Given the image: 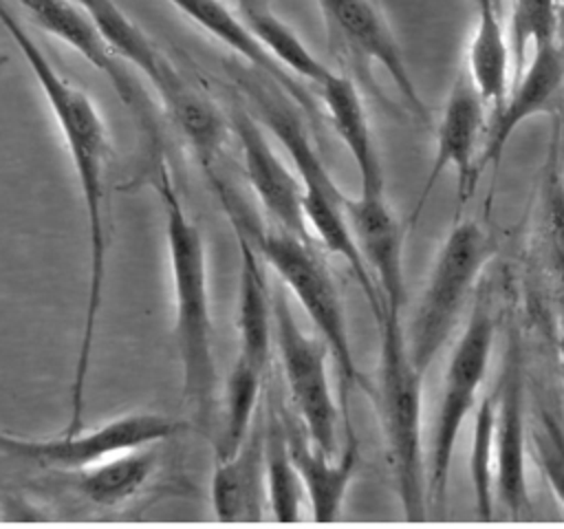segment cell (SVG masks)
I'll use <instances>...</instances> for the list:
<instances>
[{
    "mask_svg": "<svg viewBox=\"0 0 564 529\" xmlns=\"http://www.w3.org/2000/svg\"><path fill=\"white\" fill-rule=\"evenodd\" d=\"M0 24L15 42L24 62L44 93L55 123L66 141L70 163L77 176V185L84 198L86 236H88V282L82 335L70 379L68 423L62 434H75L84 428L86 388L93 366V350L97 337L99 313L104 304L106 271H108V192H106V165H108V134L104 119L95 101L77 86H73L48 60L42 46L31 37L24 24L15 18L7 2L0 0Z\"/></svg>",
    "mask_w": 564,
    "mask_h": 529,
    "instance_id": "1",
    "label": "cell"
},
{
    "mask_svg": "<svg viewBox=\"0 0 564 529\" xmlns=\"http://www.w3.org/2000/svg\"><path fill=\"white\" fill-rule=\"evenodd\" d=\"M156 192L165 220V242L174 289V339L181 359L183 399L200 430H212L218 401V370L207 284V258L200 229L187 216L165 159L156 156Z\"/></svg>",
    "mask_w": 564,
    "mask_h": 529,
    "instance_id": "2",
    "label": "cell"
},
{
    "mask_svg": "<svg viewBox=\"0 0 564 529\" xmlns=\"http://www.w3.org/2000/svg\"><path fill=\"white\" fill-rule=\"evenodd\" d=\"M214 190L229 220L234 225H240L251 236L260 256L273 267L282 284L291 289V293L295 295V300L302 304L304 313L313 322L317 335L326 342L339 377L344 421H350V414H348L350 392L359 388L368 399H372L375 386L357 366L350 335H348L344 302L324 258L319 256V251L313 247V240L308 238L295 236L280 227L256 229V225L242 216V209L234 198V192L223 181L216 183Z\"/></svg>",
    "mask_w": 564,
    "mask_h": 529,
    "instance_id": "3",
    "label": "cell"
},
{
    "mask_svg": "<svg viewBox=\"0 0 564 529\" xmlns=\"http://www.w3.org/2000/svg\"><path fill=\"white\" fill-rule=\"evenodd\" d=\"M379 328V366L372 403L377 406L386 458L394 492L408 520H423L427 509V478L421 445L423 373L414 366L399 311L383 309Z\"/></svg>",
    "mask_w": 564,
    "mask_h": 529,
    "instance_id": "4",
    "label": "cell"
},
{
    "mask_svg": "<svg viewBox=\"0 0 564 529\" xmlns=\"http://www.w3.org/2000/svg\"><path fill=\"white\" fill-rule=\"evenodd\" d=\"M95 22L115 53L143 73L161 97L172 123L187 139L205 174L216 172L227 123L216 104L192 86L115 0H73Z\"/></svg>",
    "mask_w": 564,
    "mask_h": 529,
    "instance_id": "5",
    "label": "cell"
},
{
    "mask_svg": "<svg viewBox=\"0 0 564 529\" xmlns=\"http://www.w3.org/2000/svg\"><path fill=\"white\" fill-rule=\"evenodd\" d=\"M496 251V238L478 220H456L447 231L405 331L408 350L419 373H427L454 333L471 289Z\"/></svg>",
    "mask_w": 564,
    "mask_h": 529,
    "instance_id": "6",
    "label": "cell"
},
{
    "mask_svg": "<svg viewBox=\"0 0 564 529\" xmlns=\"http://www.w3.org/2000/svg\"><path fill=\"white\" fill-rule=\"evenodd\" d=\"M496 337V320L487 304L471 309L465 328L447 359L441 399L434 414L430 461H427V500L436 511H445L452 456L456 439L476 408L485 381Z\"/></svg>",
    "mask_w": 564,
    "mask_h": 529,
    "instance_id": "7",
    "label": "cell"
},
{
    "mask_svg": "<svg viewBox=\"0 0 564 529\" xmlns=\"http://www.w3.org/2000/svg\"><path fill=\"white\" fill-rule=\"evenodd\" d=\"M273 335L297 419L311 441L328 456H335L339 412L326 370L330 350L319 335H308L297 324L284 284L273 291Z\"/></svg>",
    "mask_w": 564,
    "mask_h": 529,
    "instance_id": "8",
    "label": "cell"
},
{
    "mask_svg": "<svg viewBox=\"0 0 564 529\" xmlns=\"http://www.w3.org/2000/svg\"><path fill=\"white\" fill-rule=\"evenodd\" d=\"M181 430V421L152 410L119 414L95 430H79L57 439H24L0 430V454L48 467L57 472H77L101 463L115 454L150 447L172 439Z\"/></svg>",
    "mask_w": 564,
    "mask_h": 529,
    "instance_id": "9",
    "label": "cell"
},
{
    "mask_svg": "<svg viewBox=\"0 0 564 529\" xmlns=\"http://www.w3.org/2000/svg\"><path fill=\"white\" fill-rule=\"evenodd\" d=\"M330 42L359 64H379L399 90L408 112L423 126L432 128V110L421 97L405 55L388 20L372 0H315Z\"/></svg>",
    "mask_w": 564,
    "mask_h": 529,
    "instance_id": "10",
    "label": "cell"
},
{
    "mask_svg": "<svg viewBox=\"0 0 564 529\" xmlns=\"http://www.w3.org/2000/svg\"><path fill=\"white\" fill-rule=\"evenodd\" d=\"M494 489L511 516L527 514V381L522 344L516 331L507 335L502 373L496 388Z\"/></svg>",
    "mask_w": 564,
    "mask_h": 529,
    "instance_id": "11",
    "label": "cell"
},
{
    "mask_svg": "<svg viewBox=\"0 0 564 529\" xmlns=\"http://www.w3.org/2000/svg\"><path fill=\"white\" fill-rule=\"evenodd\" d=\"M485 99L480 97L478 88L474 86L471 77L463 68L449 88L445 99L441 121L436 126V143L432 168L427 172V181L419 194V203L414 207L412 220H416L423 203L427 201L430 192L434 190L438 176L445 170H454L458 176V196L465 203L478 183V156L485 139Z\"/></svg>",
    "mask_w": 564,
    "mask_h": 529,
    "instance_id": "12",
    "label": "cell"
},
{
    "mask_svg": "<svg viewBox=\"0 0 564 529\" xmlns=\"http://www.w3.org/2000/svg\"><path fill=\"white\" fill-rule=\"evenodd\" d=\"M229 126L238 137L245 172L262 209L271 216L275 227L311 240L304 216V185L297 172H291L275 154L260 121L245 106L236 104L231 108Z\"/></svg>",
    "mask_w": 564,
    "mask_h": 529,
    "instance_id": "13",
    "label": "cell"
},
{
    "mask_svg": "<svg viewBox=\"0 0 564 529\" xmlns=\"http://www.w3.org/2000/svg\"><path fill=\"white\" fill-rule=\"evenodd\" d=\"M564 86V51L560 42H549L531 53V60L516 75L507 97L494 108L485 128V139L478 156V174L489 165H498L513 132L538 115L553 110Z\"/></svg>",
    "mask_w": 564,
    "mask_h": 529,
    "instance_id": "14",
    "label": "cell"
},
{
    "mask_svg": "<svg viewBox=\"0 0 564 529\" xmlns=\"http://www.w3.org/2000/svg\"><path fill=\"white\" fill-rule=\"evenodd\" d=\"M346 218L352 229L359 253L377 284L381 298V311L403 313L405 293V227L394 214L386 194L346 196Z\"/></svg>",
    "mask_w": 564,
    "mask_h": 529,
    "instance_id": "15",
    "label": "cell"
},
{
    "mask_svg": "<svg viewBox=\"0 0 564 529\" xmlns=\"http://www.w3.org/2000/svg\"><path fill=\"white\" fill-rule=\"evenodd\" d=\"M286 430L291 458L302 478L304 494L308 496L313 518L317 522L335 520L359 465V441L352 423L346 421V441L337 458L328 456L311 441L297 414L286 412Z\"/></svg>",
    "mask_w": 564,
    "mask_h": 529,
    "instance_id": "16",
    "label": "cell"
},
{
    "mask_svg": "<svg viewBox=\"0 0 564 529\" xmlns=\"http://www.w3.org/2000/svg\"><path fill=\"white\" fill-rule=\"evenodd\" d=\"M167 2L174 9H178L185 18H189L198 29H203L205 33L216 37L220 44H225L236 55L245 57L251 68H256L271 82L280 84L300 108L308 110V115L315 117L317 108H315V101H313V95L308 93V88L300 82V77L289 73L258 42V37L249 31V26L242 22L238 11H231L220 0H167Z\"/></svg>",
    "mask_w": 564,
    "mask_h": 529,
    "instance_id": "17",
    "label": "cell"
},
{
    "mask_svg": "<svg viewBox=\"0 0 564 529\" xmlns=\"http://www.w3.org/2000/svg\"><path fill=\"white\" fill-rule=\"evenodd\" d=\"M267 503L264 414H258L249 436L225 461L214 463L212 507L218 520H260Z\"/></svg>",
    "mask_w": 564,
    "mask_h": 529,
    "instance_id": "18",
    "label": "cell"
},
{
    "mask_svg": "<svg viewBox=\"0 0 564 529\" xmlns=\"http://www.w3.org/2000/svg\"><path fill=\"white\" fill-rule=\"evenodd\" d=\"M328 119L357 165L364 194H386V174L368 110L357 84L344 73H330L319 86Z\"/></svg>",
    "mask_w": 564,
    "mask_h": 529,
    "instance_id": "19",
    "label": "cell"
},
{
    "mask_svg": "<svg viewBox=\"0 0 564 529\" xmlns=\"http://www.w3.org/2000/svg\"><path fill=\"white\" fill-rule=\"evenodd\" d=\"M234 229L240 249L236 309V331L240 339L238 357L267 373L273 344V293L267 287V278L260 267V251L251 236L240 225H234Z\"/></svg>",
    "mask_w": 564,
    "mask_h": 529,
    "instance_id": "20",
    "label": "cell"
},
{
    "mask_svg": "<svg viewBox=\"0 0 564 529\" xmlns=\"http://www.w3.org/2000/svg\"><path fill=\"white\" fill-rule=\"evenodd\" d=\"M465 71L480 97L494 108L507 97L511 88L513 53L500 20V7L491 0H476V24L467 46Z\"/></svg>",
    "mask_w": 564,
    "mask_h": 529,
    "instance_id": "21",
    "label": "cell"
},
{
    "mask_svg": "<svg viewBox=\"0 0 564 529\" xmlns=\"http://www.w3.org/2000/svg\"><path fill=\"white\" fill-rule=\"evenodd\" d=\"M264 472L267 500L273 518L280 522H295L302 509L304 485L289 450L286 410L278 406L271 392L267 395L264 408Z\"/></svg>",
    "mask_w": 564,
    "mask_h": 529,
    "instance_id": "22",
    "label": "cell"
},
{
    "mask_svg": "<svg viewBox=\"0 0 564 529\" xmlns=\"http://www.w3.org/2000/svg\"><path fill=\"white\" fill-rule=\"evenodd\" d=\"M159 456L150 447L128 450L75 472V492L97 507H119L152 478Z\"/></svg>",
    "mask_w": 564,
    "mask_h": 529,
    "instance_id": "23",
    "label": "cell"
},
{
    "mask_svg": "<svg viewBox=\"0 0 564 529\" xmlns=\"http://www.w3.org/2000/svg\"><path fill=\"white\" fill-rule=\"evenodd\" d=\"M236 11L258 42L295 77H304L317 88L333 73L264 0H236Z\"/></svg>",
    "mask_w": 564,
    "mask_h": 529,
    "instance_id": "24",
    "label": "cell"
},
{
    "mask_svg": "<svg viewBox=\"0 0 564 529\" xmlns=\"http://www.w3.org/2000/svg\"><path fill=\"white\" fill-rule=\"evenodd\" d=\"M267 373L242 357H236L225 381V412L223 428L214 443V463L225 461L238 452L249 436L260 408Z\"/></svg>",
    "mask_w": 564,
    "mask_h": 529,
    "instance_id": "25",
    "label": "cell"
},
{
    "mask_svg": "<svg viewBox=\"0 0 564 529\" xmlns=\"http://www.w3.org/2000/svg\"><path fill=\"white\" fill-rule=\"evenodd\" d=\"M540 253L551 276L555 300L560 304L564 324V176L557 161V143L549 152L546 172L540 192V223H538Z\"/></svg>",
    "mask_w": 564,
    "mask_h": 529,
    "instance_id": "26",
    "label": "cell"
},
{
    "mask_svg": "<svg viewBox=\"0 0 564 529\" xmlns=\"http://www.w3.org/2000/svg\"><path fill=\"white\" fill-rule=\"evenodd\" d=\"M494 467H496V392L478 403L474 417L469 447V478L474 489V507L482 520L494 514Z\"/></svg>",
    "mask_w": 564,
    "mask_h": 529,
    "instance_id": "27",
    "label": "cell"
},
{
    "mask_svg": "<svg viewBox=\"0 0 564 529\" xmlns=\"http://www.w3.org/2000/svg\"><path fill=\"white\" fill-rule=\"evenodd\" d=\"M560 26V0H511L509 42L513 73L518 75L538 46L555 42Z\"/></svg>",
    "mask_w": 564,
    "mask_h": 529,
    "instance_id": "28",
    "label": "cell"
},
{
    "mask_svg": "<svg viewBox=\"0 0 564 529\" xmlns=\"http://www.w3.org/2000/svg\"><path fill=\"white\" fill-rule=\"evenodd\" d=\"M531 447L535 463L549 483L553 496L564 507V423L544 403H535L531 421Z\"/></svg>",
    "mask_w": 564,
    "mask_h": 529,
    "instance_id": "29",
    "label": "cell"
},
{
    "mask_svg": "<svg viewBox=\"0 0 564 529\" xmlns=\"http://www.w3.org/2000/svg\"><path fill=\"white\" fill-rule=\"evenodd\" d=\"M557 355H560L562 370H564V326H562V333H560V337H557Z\"/></svg>",
    "mask_w": 564,
    "mask_h": 529,
    "instance_id": "30",
    "label": "cell"
},
{
    "mask_svg": "<svg viewBox=\"0 0 564 529\" xmlns=\"http://www.w3.org/2000/svg\"><path fill=\"white\" fill-rule=\"evenodd\" d=\"M7 62H9V57H7L4 53H0V68H4V66H7Z\"/></svg>",
    "mask_w": 564,
    "mask_h": 529,
    "instance_id": "31",
    "label": "cell"
},
{
    "mask_svg": "<svg viewBox=\"0 0 564 529\" xmlns=\"http://www.w3.org/2000/svg\"><path fill=\"white\" fill-rule=\"evenodd\" d=\"M491 2H496V4H498V7H500V0H491Z\"/></svg>",
    "mask_w": 564,
    "mask_h": 529,
    "instance_id": "32",
    "label": "cell"
}]
</instances>
